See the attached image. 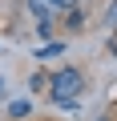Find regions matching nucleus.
Masks as SVG:
<instances>
[{
	"label": "nucleus",
	"mask_w": 117,
	"mask_h": 121,
	"mask_svg": "<svg viewBox=\"0 0 117 121\" xmlns=\"http://www.w3.org/2000/svg\"><path fill=\"white\" fill-rule=\"evenodd\" d=\"M77 93H81V73L77 69H61V73L52 77V101L56 105H73Z\"/></svg>",
	"instance_id": "1"
},
{
	"label": "nucleus",
	"mask_w": 117,
	"mask_h": 121,
	"mask_svg": "<svg viewBox=\"0 0 117 121\" xmlns=\"http://www.w3.org/2000/svg\"><path fill=\"white\" fill-rule=\"evenodd\" d=\"M28 8H32L40 20H48L52 12H69V8H77V0H28Z\"/></svg>",
	"instance_id": "2"
},
{
	"label": "nucleus",
	"mask_w": 117,
	"mask_h": 121,
	"mask_svg": "<svg viewBox=\"0 0 117 121\" xmlns=\"http://www.w3.org/2000/svg\"><path fill=\"white\" fill-rule=\"evenodd\" d=\"M56 52H65V44H44V48H40L36 56H56Z\"/></svg>",
	"instance_id": "3"
},
{
	"label": "nucleus",
	"mask_w": 117,
	"mask_h": 121,
	"mask_svg": "<svg viewBox=\"0 0 117 121\" xmlns=\"http://www.w3.org/2000/svg\"><path fill=\"white\" fill-rule=\"evenodd\" d=\"M28 113V101H12V117H24Z\"/></svg>",
	"instance_id": "4"
},
{
	"label": "nucleus",
	"mask_w": 117,
	"mask_h": 121,
	"mask_svg": "<svg viewBox=\"0 0 117 121\" xmlns=\"http://www.w3.org/2000/svg\"><path fill=\"white\" fill-rule=\"evenodd\" d=\"M105 20H109V24H117V4H113V8L105 12Z\"/></svg>",
	"instance_id": "5"
},
{
	"label": "nucleus",
	"mask_w": 117,
	"mask_h": 121,
	"mask_svg": "<svg viewBox=\"0 0 117 121\" xmlns=\"http://www.w3.org/2000/svg\"><path fill=\"white\" fill-rule=\"evenodd\" d=\"M109 48H113V52H117V36H113V40H109Z\"/></svg>",
	"instance_id": "6"
}]
</instances>
